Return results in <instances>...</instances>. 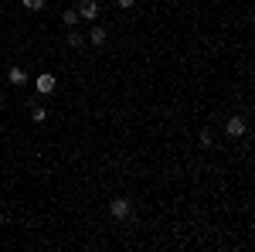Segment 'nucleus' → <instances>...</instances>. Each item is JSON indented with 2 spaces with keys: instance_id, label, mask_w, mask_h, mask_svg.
Segmentation results:
<instances>
[{
  "instance_id": "1",
  "label": "nucleus",
  "mask_w": 255,
  "mask_h": 252,
  "mask_svg": "<svg viewBox=\"0 0 255 252\" xmlns=\"http://www.w3.org/2000/svg\"><path fill=\"white\" fill-rule=\"evenodd\" d=\"M55 85H58V78L51 75V72H41V75L34 78V89H38L41 96H51V92H55Z\"/></svg>"
},
{
  "instance_id": "2",
  "label": "nucleus",
  "mask_w": 255,
  "mask_h": 252,
  "mask_svg": "<svg viewBox=\"0 0 255 252\" xmlns=\"http://www.w3.org/2000/svg\"><path fill=\"white\" fill-rule=\"evenodd\" d=\"M129 212H133V205H129L126 198H113V201H109V215L119 218V222H123V218H129Z\"/></svg>"
},
{
  "instance_id": "3",
  "label": "nucleus",
  "mask_w": 255,
  "mask_h": 252,
  "mask_svg": "<svg viewBox=\"0 0 255 252\" xmlns=\"http://www.w3.org/2000/svg\"><path fill=\"white\" fill-rule=\"evenodd\" d=\"M75 10H79V17L92 20V24H96V20H99V3H96V0H82V3H79V7H75Z\"/></svg>"
},
{
  "instance_id": "4",
  "label": "nucleus",
  "mask_w": 255,
  "mask_h": 252,
  "mask_svg": "<svg viewBox=\"0 0 255 252\" xmlns=\"http://www.w3.org/2000/svg\"><path fill=\"white\" fill-rule=\"evenodd\" d=\"M245 130H249V126H245V119H242V116H232L228 123H225V133L232 136V140H238V136H245Z\"/></svg>"
},
{
  "instance_id": "5",
  "label": "nucleus",
  "mask_w": 255,
  "mask_h": 252,
  "mask_svg": "<svg viewBox=\"0 0 255 252\" xmlns=\"http://www.w3.org/2000/svg\"><path fill=\"white\" fill-rule=\"evenodd\" d=\"M85 41H89V44H96V48H102V44H106V27H102V24H96V27L85 34Z\"/></svg>"
},
{
  "instance_id": "6",
  "label": "nucleus",
  "mask_w": 255,
  "mask_h": 252,
  "mask_svg": "<svg viewBox=\"0 0 255 252\" xmlns=\"http://www.w3.org/2000/svg\"><path fill=\"white\" fill-rule=\"evenodd\" d=\"M7 78H10V85H27V72L24 68H10Z\"/></svg>"
},
{
  "instance_id": "7",
  "label": "nucleus",
  "mask_w": 255,
  "mask_h": 252,
  "mask_svg": "<svg viewBox=\"0 0 255 252\" xmlns=\"http://www.w3.org/2000/svg\"><path fill=\"white\" fill-rule=\"evenodd\" d=\"M201 147H208V150H211V147H215V133H211V130H208V126H204V130H201Z\"/></svg>"
},
{
  "instance_id": "8",
  "label": "nucleus",
  "mask_w": 255,
  "mask_h": 252,
  "mask_svg": "<svg viewBox=\"0 0 255 252\" xmlns=\"http://www.w3.org/2000/svg\"><path fill=\"white\" fill-rule=\"evenodd\" d=\"M61 20H65V24H68V27H75V24H79V10H65V14H61Z\"/></svg>"
},
{
  "instance_id": "9",
  "label": "nucleus",
  "mask_w": 255,
  "mask_h": 252,
  "mask_svg": "<svg viewBox=\"0 0 255 252\" xmlns=\"http://www.w3.org/2000/svg\"><path fill=\"white\" fill-rule=\"evenodd\" d=\"M44 119H48V113H44V109H41V106H34V109H31V123H44Z\"/></svg>"
},
{
  "instance_id": "10",
  "label": "nucleus",
  "mask_w": 255,
  "mask_h": 252,
  "mask_svg": "<svg viewBox=\"0 0 255 252\" xmlns=\"http://www.w3.org/2000/svg\"><path fill=\"white\" fill-rule=\"evenodd\" d=\"M68 44H72V48H82V44H85V38H82L75 27H72V34H68Z\"/></svg>"
},
{
  "instance_id": "11",
  "label": "nucleus",
  "mask_w": 255,
  "mask_h": 252,
  "mask_svg": "<svg viewBox=\"0 0 255 252\" xmlns=\"http://www.w3.org/2000/svg\"><path fill=\"white\" fill-rule=\"evenodd\" d=\"M44 7V0H24V10H41Z\"/></svg>"
},
{
  "instance_id": "12",
  "label": "nucleus",
  "mask_w": 255,
  "mask_h": 252,
  "mask_svg": "<svg viewBox=\"0 0 255 252\" xmlns=\"http://www.w3.org/2000/svg\"><path fill=\"white\" fill-rule=\"evenodd\" d=\"M119 7H123V10H129V7H133V3H136V0H116Z\"/></svg>"
}]
</instances>
